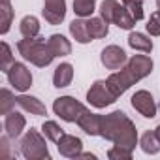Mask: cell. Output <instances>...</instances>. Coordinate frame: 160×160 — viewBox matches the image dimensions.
Segmentation results:
<instances>
[{"label": "cell", "instance_id": "1", "mask_svg": "<svg viewBox=\"0 0 160 160\" xmlns=\"http://www.w3.org/2000/svg\"><path fill=\"white\" fill-rule=\"evenodd\" d=\"M100 136H102L104 139L111 141L113 145H121V147L130 149V151H134L136 145L139 143V136H138L136 124H134V122L130 121V117H128L124 111H121V109L104 115Z\"/></svg>", "mask_w": 160, "mask_h": 160}, {"label": "cell", "instance_id": "2", "mask_svg": "<svg viewBox=\"0 0 160 160\" xmlns=\"http://www.w3.org/2000/svg\"><path fill=\"white\" fill-rule=\"evenodd\" d=\"M17 51H19V55H21L25 60H28L30 64H34V66H38V68H45V66H49V64L57 58V57L53 55V51H51L47 40H45V38H40V36L19 40Z\"/></svg>", "mask_w": 160, "mask_h": 160}, {"label": "cell", "instance_id": "3", "mask_svg": "<svg viewBox=\"0 0 160 160\" xmlns=\"http://www.w3.org/2000/svg\"><path fill=\"white\" fill-rule=\"evenodd\" d=\"M47 138L43 132H38L36 128H30L21 138V154L27 160H51V152L47 147Z\"/></svg>", "mask_w": 160, "mask_h": 160}, {"label": "cell", "instance_id": "4", "mask_svg": "<svg viewBox=\"0 0 160 160\" xmlns=\"http://www.w3.org/2000/svg\"><path fill=\"white\" fill-rule=\"evenodd\" d=\"M87 111V106L75 100L73 96H60L53 102V113L64 122H77V119Z\"/></svg>", "mask_w": 160, "mask_h": 160}, {"label": "cell", "instance_id": "5", "mask_svg": "<svg viewBox=\"0 0 160 160\" xmlns=\"http://www.w3.org/2000/svg\"><path fill=\"white\" fill-rule=\"evenodd\" d=\"M87 102L96 109H104L111 106L113 102H117L115 92L108 85V79H98V81L91 85V89L87 91Z\"/></svg>", "mask_w": 160, "mask_h": 160}, {"label": "cell", "instance_id": "6", "mask_svg": "<svg viewBox=\"0 0 160 160\" xmlns=\"http://www.w3.org/2000/svg\"><path fill=\"white\" fill-rule=\"evenodd\" d=\"M139 81V79L134 75V72L128 68V66H122L121 70H115L109 77H108V85H109V89L115 92V96L119 98V96H122L132 85H136Z\"/></svg>", "mask_w": 160, "mask_h": 160}, {"label": "cell", "instance_id": "7", "mask_svg": "<svg viewBox=\"0 0 160 160\" xmlns=\"http://www.w3.org/2000/svg\"><path fill=\"white\" fill-rule=\"evenodd\" d=\"M6 75H8L10 85L19 92H27L32 87V73L23 62H13L10 70L6 72Z\"/></svg>", "mask_w": 160, "mask_h": 160}, {"label": "cell", "instance_id": "8", "mask_svg": "<svg viewBox=\"0 0 160 160\" xmlns=\"http://www.w3.org/2000/svg\"><path fill=\"white\" fill-rule=\"evenodd\" d=\"M130 102H132V108H134L141 117H145V119H154V117H156L158 106H156V102H154V96H152L149 91H145V89L136 91L134 96L130 98Z\"/></svg>", "mask_w": 160, "mask_h": 160}, {"label": "cell", "instance_id": "9", "mask_svg": "<svg viewBox=\"0 0 160 160\" xmlns=\"http://www.w3.org/2000/svg\"><path fill=\"white\" fill-rule=\"evenodd\" d=\"M100 62L104 64L106 70H121L122 66H126L128 57H126V53H124L122 47H119V45H108L100 53Z\"/></svg>", "mask_w": 160, "mask_h": 160}, {"label": "cell", "instance_id": "10", "mask_svg": "<svg viewBox=\"0 0 160 160\" xmlns=\"http://www.w3.org/2000/svg\"><path fill=\"white\" fill-rule=\"evenodd\" d=\"M42 15L49 25H60L66 19V0H43Z\"/></svg>", "mask_w": 160, "mask_h": 160}, {"label": "cell", "instance_id": "11", "mask_svg": "<svg viewBox=\"0 0 160 160\" xmlns=\"http://www.w3.org/2000/svg\"><path fill=\"white\" fill-rule=\"evenodd\" d=\"M57 149L64 158H77L83 152V141L81 138L72 136V134H64L58 141H57Z\"/></svg>", "mask_w": 160, "mask_h": 160}, {"label": "cell", "instance_id": "12", "mask_svg": "<svg viewBox=\"0 0 160 160\" xmlns=\"http://www.w3.org/2000/svg\"><path fill=\"white\" fill-rule=\"evenodd\" d=\"M126 66L134 72V75L141 81L143 77L151 75V72H152V68H154V62H152V58H151L147 53H143V55H132V57L128 58Z\"/></svg>", "mask_w": 160, "mask_h": 160}, {"label": "cell", "instance_id": "13", "mask_svg": "<svg viewBox=\"0 0 160 160\" xmlns=\"http://www.w3.org/2000/svg\"><path fill=\"white\" fill-rule=\"evenodd\" d=\"M102 119H104V115H100V113H92V111H85L81 117L77 119V126L81 128L87 136H100V132H102Z\"/></svg>", "mask_w": 160, "mask_h": 160}, {"label": "cell", "instance_id": "14", "mask_svg": "<svg viewBox=\"0 0 160 160\" xmlns=\"http://www.w3.org/2000/svg\"><path fill=\"white\" fill-rule=\"evenodd\" d=\"M15 102H17V108H21L25 113L36 115V117H43V115H47V108H45V104H43L40 98H36V96H30V94L21 92V94L15 98Z\"/></svg>", "mask_w": 160, "mask_h": 160}, {"label": "cell", "instance_id": "15", "mask_svg": "<svg viewBox=\"0 0 160 160\" xmlns=\"http://www.w3.org/2000/svg\"><path fill=\"white\" fill-rule=\"evenodd\" d=\"M25 126H27V119H25V115H21L19 111L13 109V111H10L8 115H4V130H6V134L10 136V139L21 138Z\"/></svg>", "mask_w": 160, "mask_h": 160}, {"label": "cell", "instance_id": "16", "mask_svg": "<svg viewBox=\"0 0 160 160\" xmlns=\"http://www.w3.org/2000/svg\"><path fill=\"white\" fill-rule=\"evenodd\" d=\"M70 34H72V38H73L77 43H81V45L92 42V36H91V32H89L87 19H83V17H77V19H73V21L70 23Z\"/></svg>", "mask_w": 160, "mask_h": 160}, {"label": "cell", "instance_id": "17", "mask_svg": "<svg viewBox=\"0 0 160 160\" xmlns=\"http://www.w3.org/2000/svg\"><path fill=\"white\" fill-rule=\"evenodd\" d=\"M73 81V66L70 62H60L53 72V85L57 89H66Z\"/></svg>", "mask_w": 160, "mask_h": 160}, {"label": "cell", "instance_id": "18", "mask_svg": "<svg viewBox=\"0 0 160 160\" xmlns=\"http://www.w3.org/2000/svg\"><path fill=\"white\" fill-rule=\"evenodd\" d=\"M47 43H49V47H51L55 57H68L72 53V43L62 34H51L47 38Z\"/></svg>", "mask_w": 160, "mask_h": 160}, {"label": "cell", "instance_id": "19", "mask_svg": "<svg viewBox=\"0 0 160 160\" xmlns=\"http://www.w3.org/2000/svg\"><path fill=\"white\" fill-rule=\"evenodd\" d=\"M128 45L134 49V51H139V53H151L152 51V40L147 36V34H143V32H130V36H128Z\"/></svg>", "mask_w": 160, "mask_h": 160}, {"label": "cell", "instance_id": "20", "mask_svg": "<svg viewBox=\"0 0 160 160\" xmlns=\"http://www.w3.org/2000/svg\"><path fill=\"white\" fill-rule=\"evenodd\" d=\"M87 25H89V32H91L92 40H102L109 34V23L102 17H89Z\"/></svg>", "mask_w": 160, "mask_h": 160}, {"label": "cell", "instance_id": "21", "mask_svg": "<svg viewBox=\"0 0 160 160\" xmlns=\"http://www.w3.org/2000/svg\"><path fill=\"white\" fill-rule=\"evenodd\" d=\"M139 147L145 154H158L160 152V139L156 136V132L147 130L141 138H139Z\"/></svg>", "mask_w": 160, "mask_h": 160}, {"label": "cell", "instance_id": "22", "mask_svg": "<svg viewBox=\"0 0 160 160\" xmlns=\"http://www.w3.org/2000/svg\"><path fill=\"white\" fill-rule=\"evenodd\" d=\"M40 19L34 15H25L19 23V30L23 34V38H36L40 36Z\"/></svg>", "mask_w": 160, "mask_h": 160}, {"label": "cell", "instance_id": "23", "mask_svg": "<svg viewBox=\"0 0 160 160\" xmlns=\"http://www.w3.org/2000/svg\"><path fill=\"white\" fill-rule=\"evenodd\" d=\"M136 23H138V21L132 17V13H130L122 4H119L117 12H115V15H113V25H117V27L122 28V30H132Z\"/></svg>", "mask_w": 160, "mask_h": 160}, {"label": "cell", "instance_id": "24", "mask_svg": "<svg viewBox=\"0 0 160 160\" xmlns=\"http://www.w3.org/2000/svg\"><path fill=\"white\" fill-rule=\"evenodd\" d=\"M96 12V0H73V13L77 17L89 19Z\"/></svg>", "mask_w": 160, "mask_h": 160}, {"label": "cell", "instance_id": "25", "mask_svg": "<svg viewBox=\"0 0 160 160\" xmlns=\"http://www.w3.org/2000/svg\"><path fill=\"white\" fill-rule=\"evenodd\" d=\"M0 13H2V27H0V34H8L10 28H12V23H13V10H12V4L10 0H2L0 2Z\"/></svg>", "mask_w": 160, "mask_h": 160}, {"label": "cell", "instance_id": "26", "mask_svg": "<svg viewBox=\"0 0 160 160\" xmlns=\"http://www.w3.org/2000/svg\"><path fill=\"white\" fill-rule=\"evenodd\" d=\"M42 132H43V136H45L49 141H53V143H57V141L64 136V130H62L60 124L55 122V121H45V122L42 124Z\"/></svg>", "mask_w": 160, "mask_h": 160}, {"label": "cell", "instance_id": "27", "mask_svg": "<svg viewBox=\"0 0 160 160\" xmlns=\"http://www.w3.org/2000/svg\"><path fill=\"white\" fill-rule=\"evenodd\" d=\"M15 98H17V96H15L10 89H2V91H0V113H2V115H8L10 111H13V108L17 106Z\"/></svg>", "mask_w": 160, "mask_h": 160}, {"label": "cell", "instance_id": "28", "mask_svg": "<svg viewBox=\"0 0 160 160\" xmlns=\"http://www.w3.org/2000/svg\"><path fill=\"white\" fill-rule=\"evenodd\" d=\"M117 8H119V0H104V2L100 4V10H98V12H100V17L106 19V21L111 25Z\"/></svg>", "mask_w": 160, "mask_h": 160}, {"label": "cell", "instance_id": "29", "mask_svg": "<svg viewBox=\"0 0 160 160\" xmlns=\"http://www.w3.org/2000/svg\"><path fill=\"white\" fill-rule=\"evenodd\" d=\"M121 4L132 13V17H134L136 21H141V19L145 17V12H143V0H122Z\"/></svg>", "mask_w": 160, "mask_h": 160}, {"label": "cell", "instance_id": "30", "mask_svg": "<svg viewBox=\"0 0 160 160\" xmlns=\"http://www.w3.org/2000/svg\"><path fill=\"white\" fill-rule=\"evenodd\" d=\"M132 152L130 149H124L121 145H113L109 151H108V158L109 160H132Z\"/></svg>", "mask_w": 160, "mask_h": 160}, {"label": "cell", "instance_id": "31", "mask_svg": "<svg viewBox=\"0 0 160 160\" xmlns=\"http://www.w3.org/2000/svg\"><path fill=\"white\" fill-rule=\"evenodd\" d=\"M147 34L149 36H160V10H156L154 13H151V17L147 19Z\"/></svg>", "mask_w": 160, "mask_h": 160}, {"label": "cell", "instance_id": "32", "mask_svg": "<svg viewBox=\"0 0 160 160\" xmlns=\"http://www.w3.org/2000/svg\"><path fill=\"white\" fill-rule=\"evenodd\" d=\"M13 62H15V58L12 55V47L8 45V42H2V60H0V70L8 72Z\"/></svg>", "mask_w": 160, "mask_h": 160}, {"label": "cell", "instance_id": "33", "mask_svg": "<svg viewBox=\"0 0 160 160\" xmlns=\"http://www.w3.org/2000/svg\"><path fill=\"white\" fill-rule=\"evenodd\" d=\"M77 158H91V160H96V154H92V152H81Z\"/></svg>", "mask_w": 160, "mask_h": 160}, {"label": "cell", "instance_id": "34", "mask_svg": "<svg viewBox=\"0 0 160 160\" xmlns=\"http://www.w3.org/2000/svg\"><path fill=\"white\" fill-rule=\"evenodd\" d=\"M154 132H156V136H158V139H160V124H158V126L154 128Z\"/></svg>", "mask_w": 160, "mask_h": 160}, {"label": "cell", "instance_id": "35", "mask_svg": "<svg viewBox=\"0 0 160 160\" xmlns=\"http://www.w3.org/2000/svg\"><path fill=\"white\" fill-rule=\"evenodd\" d=\"M156 10H160V0H156Z\"/></svg>", "mask_w": 160, "mask_h": 160}]
</instances>
